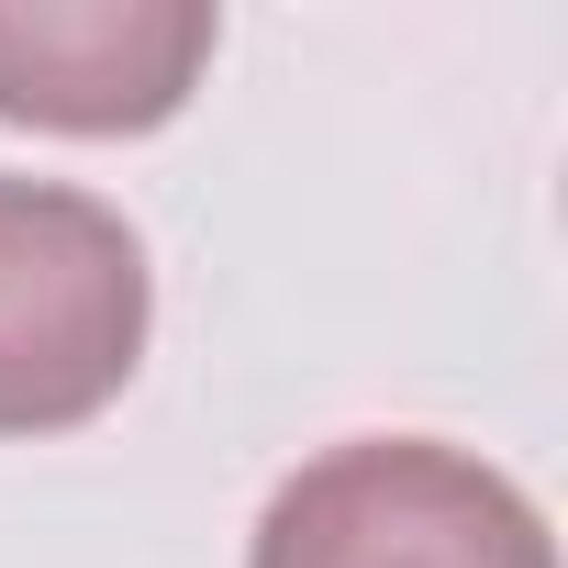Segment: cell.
Listing matches in <instances>:
<instances>
[{
    "mask_svg": "<svg viewBox=\"0 0 568 568\" xmlns=\"http://www.w3.org/2000/svg\"><path fill=\"white\" fill-rule=\"evenodd\" d=\"M145 234L68 190L0 168V435H68L123 402L145 357Z\"/></svg>",
    "mask_w": 568,
    "mask_h": 568,
    "instance_id": "1",
    "label": "cell"
},
{
    "mask_svg": "<svg viewBox=\"0 0 568 568\" xmlns=\"http://www.w3.org/2000/svg\"><path fill=\"white\" fill-rule=\"evenodd\" d=\"M245 568H557V535L490 457L357 435L267 490Z\"/></svg>",
    "mask_w": 568,
    "mask_h": 568,
    "instance_id": "2",
    "label": "cell"
},
{
    "mask_svg": "<svg viewBox=\"0 0 568 568\" xmlns=\"http://www.w3.org/2000/svg\"><path fill=\"white\" fill-rule=\"evenodd\" d=\"M223 45L212 0H0V123L156 134Z\"/></svg>",
    "mask_w": 568,
    "mask_h": 568,
    "instance_id": "3",
    "label": "cell"
}]
</instances>
